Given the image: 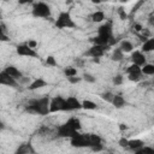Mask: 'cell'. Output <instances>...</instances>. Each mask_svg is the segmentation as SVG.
I'll use <instances>...</instances> for the list:
<instances>
[{"instance_id": "obj_1", "label": "cell", "mask_w": 154, "mask_h": 154, "mask_svg": "<svg viewBox=\"0 0 154 154\" xmlns=\"http://www.w3.org/2000/svg\"><path fill=\"white\" fill-rule=\"evenodd\" d=\"M49 102H51L49 96H42L38 99L29 100L28 103L25 105V111L32 114L47 116L49 113Z\"/></svg>"}, {"instance_id": "obj_2", "label": "cell", "mask_w": 154, "mask_h": 154, "mask_svg": "<svg viewBox=\"0 0 154 154\" xmlns=\"http://www.w3.org/2000/svg\"><path fill=\"white\" fill-rule=\"evenodd\" d=\"M55 26L58 29H73L76 28V23L73 22L71 14L69 11H61L58 16V18L55 19Z\"/></svg>"}, {"instance_id": "obj_3", "label": "cell", "mask_w": 154, "mask_h": 154, "mask_svg": "<svg viewBox=\"0 0 154 154\" xmlns=\"http://www.w3.org/2000/svg\"><path fill=\"white\" fill-rule=\"evenodd\" d=\"M31 13L35 18H49L51 17V7L48 4L37 1L32 4Z\"/></svg>"}, {"instance_id": "obj_4", "label": "cell", "mask_w": 154, "mask_h": 154, "mask_svg": "<svg viewBox=\"0 0 154 154\" xmlns=\"http://www.w3.org/2000/svg\"><path fill=\"white\" fill-rule=\"evenodd\" d=\"M71 146L76 148H83L89 147V134H77L72 138H70Z\"/></svg>"}, {"instance_id": "obj_5", "label": "cell", "mask_w": 154, "mask_h": 154, "mask_svg": "<svg viewBox=\"0 0 154 154\" xmlns=\"http://www.w3.org/2000/svg\"><path fill=\"white\" fill-rule=\"evenodd\" d=\"M82 108V103L81 101L75 97V96H69L67 99H65L64 101V108L63 111L65 112H71V111H78Z\"/></svg>"}, {"instance_id": "obj_6", "label": "cell", "mask_w": 154, "mask_h": 154, "mask_svg": "<svg viewBox=\"0 0 154 154\" xmlns=\"http://www.w3.org/2000/svg\"><path fill=\"white\" fill-rule=\"evenodd\" d=\"M64 101H65V97H63L61 95H55L54 97H52L49 102V113H57L63 111Z\"/></svg>"}, {"instance_id": "obj_7", "label": "cell", "mask_w": 154, "mask_h": 154, "mask_svg": "<svg viewBox=\"0 0 154 154\" xmlns=\"http://www.w3.org/2000/svg\"><path fill=\"white\" fill-rule=\"evenodd\" d=\"M57 134H58L59 137H66V138L69 137V138H72L73 136H76L78 134V131L73 130L67 123H64V124H61V125L58 126Z\"/></svg>"}, {"instance_id": "obj_8", "label": "cell", "mask_w": 154, "mask_h": 154, "mask_svg": "<svg viewBox=\"0 0 154 154\" xmlns=\"http://www.w3.org/2000/svg\"><path fill=\"white\" fill-rule=\"evenodd\" d=\"M108 49V47H103V46H96V45H93L87 52H85V55L87 57H90L93 59H100L101 57H103L105 52Z\"/></svg>"}, {"instance_id": "obj_9", "label": "cell", "mask_w": 154, "mask_h": 154, "mask_svg": "<svg viewBox=\"0 0 154 154\" xmlns=\"http://www.w3.org/2000/svg\"><path fill=\"white\" fill-rule=\"evenodd\" d=\"M16 52L18 55H22V57H29V58H37L38 57V54L35 52V49H31L26 43L18 45L16 47Z\"/></svg>"}, {"instance_id": "obj_10", "label": "cell", "mask_w": 154, "mask_h": 154, "mask_svg": "<svg viewBox=\"0 0 154 154\" xmlns=\"http://www.w3.org/2000/svg\"><path fill=\"white\" fill-rule=\"evenodd\" d=\"M97 35H99V36H103V37H106V38H108V40L111 41V40L114 37V36H113L112 23H111V22H107V23L100 25L99 29H97Z\"/></svg>"}, {"instance_id": "obj_11", "label": "cell", "mask_w": 154, "mask_h": 154, "mask_svg": "<svg viewBox=\"0 0 154 154\" xmlns=\"http://www.w3.org/2000/svg\"><path fill=\"white\" fill-rule=\"evenodd\" d=\"M130 59H131L132 64H135V65H137V66H140V67H142L144 64H147V58H146L144 53H142L141 51H135V52H132Z\"/></svg>"}, {"instance_id": "obj_12", "label": "cell", "mask_w": 154, "mask_h": 154, "mask_svg": "<svg viewBox=\"0 0 154 154\" xmlns=\"http://www.w3.org/2000/svg\"><path fill=\"white\" fill-rule=\"evenodd\" d=\"M4 71H5L10 77H12V78L16 79V81H19V79L23 78V73L19 71V69H17V67L13 66V65H7Z\"/></svg>"}, {"instance_id": "obj_13", "label": "cell", "mask_w": 154, "mask_h": 154, "mask_svg": "<svg viewBox=\"0 0 154 154\" xmlns=\"http://www.w3.org/2000/svg\"><path fill=\"white\" fill-rule=\"evenodd\" d=\"M0 84L16 88L18 83H17V81H16V79H13L12 77H10L5 71H0Z\"/></svg>"}, {"instance_id": "obj_14", "label": "cell", "mask_w": 154, "mask_h": 154, "mask_svg": "<svg viewBox=\"0 0 154 154\" xmlns=\"http://www.w3.org/2000/svg\"><path fill=\"white\" fill-rule=\"evenodd\" d=\"M14 154H35V149L30 142H24L16 149Z\"/></svg>"}, {"instance_id": "obj_15", "label": "cell", "mask_w": 154, "mask_h": 154, "mask_svg": "<svg viewBox=\"0 0 154 154\" xmlns=\"http://www.w3.org/2000/svg\"><path fill=\"white\" fill-rule=\"evenodd\" d=\"M47 85H48V82L45 81L43 78L38 77V78H35L30 84H28V89L29 90H36V89H40V88H43Z\"/></svg>"}, {"instance_id": "obj_16", "label": "cell", "mask_w": 154, "mask_h": 154, "mask_svg": "<svg viewBox=\"0 0 154 154\" xmlns=\"http://www.w3.org/2000/svg\"><path fill=\"white\" fill-rule=\"evenodd\" d=\"M90 41L93 42V45H96V46H103V47H109V40L103 37V36H94L90 38Z\"/></svg>"}, {"instance_id": "obj_17", "label": "cell", "mask_w": 154, "mask_h": 154, "mask_svg": "<svg viewBox=\"0 0 154 154\" xmlns=\"http://www.w3.org/2000/svg\"><path fill=\"white\" fill-rule=\"evenodd\" d=\"M143 146H144L143 141L142 140H138V138L129 140V142H128V148H130L131 150H137V149L142 148Z\"/></svg>"}, {"instance_id": "obj_18", "label": "cell", "mask_w": 154, "mask_h": 154, "mask_svg": "<svg viewBox=\"0 0 154 154\" xmlns=\"http://www.w3.org/2000/svg\"><path fill=\"white\" fill-rule=\"evenodd\" d=\"M152 51H154V38H148L146 42H143V45L141 47V52L149 53Z\"/></svg>"}, {"instance_id": "obj_19", "label": "cell", "mask_w": 154, "mask_h": 154, "mask_svg": "<svg viewBox=\"0 0 154 154\" xmlns=\"http://www.w3.org/2000/svg\"><path fill=\"white\" fill-rule=\"evenodd\" d=\"M111 103H112L116 108H123V107L125 106L126 101H125V99H124L122 95H114V96H113V100H112Z\"/></svg>"}, {"instance_id": "obj_20", "label": "cell", "mask_w": 154, "mask_h": 154, "mask_svg": "<svg viewBox=\"0 0 154 154\" xmlns=\"http://www.w3.org/2000/svg\"><path fill=\"white\" fill-rule=\"evenodd\" d=\"M123 53L125 52V53H130V52H132V49H134V45L130 42V41H128V40H123L122 42H120V45H119V47H118Z\"/></svg>"}, {"instance_id": "obj_21", "label": "cell", "mask_w": 154, "mask_h": 154, "mask_svg": "<svg viewBox=\"0 0 154 154\" xmlns=\"http://www.w3.org/2000/svg\"><path fill=\"white\" fill-rule=\"evenodd\" d=\"M73 130H76V131H79L81 130V128H82V124H81V120L78 119V118H76V117H72V118H70L67 122H66Z\"/></svg>"}, {"instance_id": "obj_22", "label": "cell", "mask_w": 154, "mask_h": 154, "mask_svg": "<svg viewBox=\"0 0 154 154\" xmlns=\"http://www.w3.org/2000/svg\"><path fill=\"white\" fill-rule=\"evenodd\" d=\"M90 19H91V22H94V23H100V22H102V20L105 19V13H103V11H95V12H93L91 16H90Z\"/></svg>"}, {"instance_id": "obj_23", "label": "cell", "mask_w": 154, "mask_h": 154, "mask_svg": "<svg viewBox=\"0 0 154 154\" xmlns=\"http://www.w3.org/2000/svg\"><path fill=\"white\" fill-rule=\"evenodd\" d=\"M141 73L142 75H154V65L153 64H144L142 67H141Z\"/></svg>"}, {"instance_id": "obj_24", "label": "cell", "mask_w": 154, "mask_h": 154, "mask_svg": "<svg viewBox=\"0 0 154 154\" xmlns=\"http://www.w3.org/2000/svg\"><path fill=\"white\" fill-rule=\"evenodd\" d=\"M123 58H124V53H123L119 48H116V49L112 52L111 60H113V61H120V60H123Z\"/></svg>"}, {"instance_id": "obj_25", "label": "cell", "mask_w": 154, "mask_h": 154, "mask_svg": "<svg viewBox=\"0 0 154 154\" xmlns=\"http://www.w3.org/2000/svg\"><path fill=\"white\" fill-rule=\"evenodd\" d=\"M101 143V137L95 135V134H89V148L96 146V144H100Z\"/></svg>"}, {"instance_id": "obj_26", "label": "cell", "mask_w": 154, "mask_h": 154, "mask_svg": "<svg viewBox=\"0 0 154 154\" xmlns=\"http://www.w3.org/2000/svg\"><path fill=\"white\" fill-rule=\"evenodd\" d=\"M81 103H82V108H84V109L93 111V109L96 108V103L94 101H91V100H83Z\"/></svg>"}, {"instance_id": "obj_27", "label": "cell", "mask_w": 154, "mask_h": 154, "mask_svg": "<svg viewBox=\"0 0 154 154\" xmlns=\"http://www.w3.org/2000/svg\"><path fill=\"white\" fill-rule=\"evenodd\" d=\"M125 72H126L128 75H131V73H135V75H142V73H141V67L137 66V65H135V64H131V65L125 70Z\"/></svg>"}, {"instance_id": "obj_28", "label": "cell", "mask_w": 154, "mask_h": 154, "mask_svg": "<svg viewBox=\"0 0 154 154\" xmlns=\"http://www.w3.org/2000/svg\"><path fill=\"white\" fill-rule=\"evenodd\" d=\"M64 75H65L67 78L75 77V76H77V69L73 67V66H67V67L64 69Z\"/></svg>"}, {"instance_id": "obj_29", "label": "cell", "mask_w": 154, "mask_h": 154, "mask_svg": "<svg viewBox=\"0 0 154 154\" xmlns=\"http://www.w3.org/2000/svg\"><path fill=\"white\" fill-rule=\"evenodd\" d=\"M135 154H154V148L148 147V146H143L142 148L135 150Z\"/></svg>"}, {"instance_id": "obj_30", "label": "cell", "mask_w": 154, "mask_h": 154, "mask_svg": "<svg viewBox=\"0 0 154 154\" xmlns=\"http://www.w3.org/2000/svg\"><path fill=\"white\" fill-rule=\"evenodd\" d=\"M100 96H101V99H102V100H105L106 102H109V103H111V102H112V100H113L114 94H112L111 91H105V93H102Z\"/></svg>"}, {"instance_id": "obj_31", "label": "cell", "mask_w": 154, "mask_h": 154, "mask_svg": "<svg viewBox=\"0 0 154 154\" xmlns=\"http://www.w3.org/2000/svg\"><path fill=\"white\" fill-rule=\"evenodd\" d=\"M49 131H51V129H49L47 125H42V126H40V128H38L37 134H38L40 136H46V135H48V134H49Z\"/></svg>"}, {"instance_id": "obj_32", "label": "cell", "mask_w": 154, "mask_h": 154, "mask_svg": "<svg viewBox=\"0 0 154 154\" xmlns=\"http://www.w3.org/2000/svg\"><path fill=\"white\" fill-rule=\"evenodd\" d=\"M123 81H124V77H123V75H116L114 77H113V79H112V82H113V84L114 85H120L122 83H123Z\"/></svg>"}, {"instance_id": "obj_33", "label": "cell", "mask_w": 154, "mask_h": 154, "mask_svg": "<svg viewBox=\"0 0 154 154\" xmlns=\"http://www.w3.org/2000/svg\"><path fill=\"white\" fill-rule=\"evenodd\" d=\"M117 12H118V16H119V18L122 19V20H125V19H128V13L125 12V10H124V7H119L118 10H117Z\"/></svg>"}, {"instance_id": "obj_34", "label": "cell", "mask_w": 154, "mask_h": 154, "mask_svg": "<svg viewBox=\"0 0 154 154\" xmlns=\"http://www.w3.org/2000/svg\"><path fill=\"white\" fill-rule=\"evenodd\" d=\"M82 79H84V81L88 82V83H94V82L96 81V78H95L93 75H90V73H84V75L82 76Z\"/></svg>"}, {"instance_id": "obj_35", "label": "cell", "mask_w": 154, "mask_h": 154, "mask_svg": "<svg viewBox=\"0 0 154 154\" xmlns=\"http://www.w3.org/2000/svg\"><path fill=\"white\" fill-rule=\"evenodd\" d=\"M10 41V37L6 35V32L4 31V28L0 25V42H7Z\"/></svg>"}, {"instance_id": "obj_36", "label": "cell", "mask_w": 154, "mask_h": 154, "mask_svg": "<svg viewBox=\"0 0 154 154\" xmlns=\"http://www.w3.org/2000/svg\"><path fill=\"white\" fill-rule=\"evenodd\" d=\"M46 64L49 65V66H57V65H58V64H57V60H55V58H54L53 55H48V57L46 58Z\"/></svg>"}, {"instance_id": "obj_37", "label": "cell", "mask_w": 154, "mask_h": 154, "mask_svg": "<svg viewBox=\"0 0 154 154\" xmlns=\"http://www.w3.org/2000/svg\"><path fill=\"white\" fill-rule=\"evenodd\" d=\"M128 79L131 81V82H140L142 79V75H135V73H131V75H128Z\"/></svg>"}, {"instance_id": "obj_38", "label": "cell", "mask_w": 154, "mask_h": 154, "mask_svg": "<svg viewBox=\"0 0 154 154\" xmlns=\"http://www.w3.org/2000/svg\"><path fill=\"white\" fill-rule=\"evenodd\" d=\"M128 142H129V140H126L125 137H122V138L118 141V144H119L120 147H123V148H128Z\"/></svg>"}, {"instance_id": "obj_39", "label": "cell", "mask_w": 154, "mask_h": 154, "mask_svg": "<svg viewBox=\"0 0 154 154\" xmlns=\"http://www.w3.org/2000/svg\"><path fill=\"white\" fill-rule=\"evenodd\" d=\"M69 79V82L71 83V84H77V83H79L81 81H82V77H70V78H67Z\"/></svg>"}, {"instance_id": "obj_40", "label": "cell", "mask_w": 154, "mask_h": 154, "mask_svg": "<svg viewBox=\"0 0 154 154\" xmlns=\"http://www.w3.org/2000/svg\"><path fill=\"white\" fill-rule=\"evenodd\" d=\"M90 149H91L93 152H100V150H102V149H103V146H102V143H100V144H96V146L91 147Z\"/></svg>"}, {"instance_id": "obj_41", "label": "cell", "mask_w": 154, "mask_h": 154, "mask_svg": "<svg viewBox=\"0 0 154 154\" xmlns=\"http://www.w3.org/2000/svg\"><path fill=\"white\" fill-rule=\"evenodd\" d=\"M26 45H28L31 49H35V48H36V46H37V42H36V41H34V40H30V41H28V42H26Z\"/></svg>"}, {"instance_id": "obj_42", "label": "cell", "mask_w": 154, "mask_h": 154, "mask_svg": "<svg viewBox=\"0 0 154 154\" xmlns=\"http://www.w3.org/2000/svg\"><path fill=\"white\" fill-rule=\"evenodd\" d=\"M143 4H144V1H138V2L136 4V6H134V7H132V11H131V14H134V12H136V11H137V8H138L140 6H142Z\"/></svg>"}, {"instance_id": "obj_43", "label": "cell", "mask_w": 154, "mask_h": 154, "mask_svg": "<svg viewBox=\"0 0 154 154\" xmlns=\"http://www.w3.org/2000/svg\"><path fill=\"white\" fill-rule=\"evenodd\" d=\"M134 29H135L136 31H142V30H143V26H142L140 23H135V25H134Z\"/></svg>"}, {"instance_id": "obj_44", "label": "cell", "mask_w": 154, "mask_h": 154, "mask_svg": "<svg viewBox=\"0 0 154 154\" xmlns=\"http://www.w3.org/2000/svg\"><path fill=\"white\" fill-rule=\"evenodd\" d=\"M75 63H76L78 66H83V64H84V61L81 60V59H75Z\"/></svg>"}, {"instance_id": "obj_45", "label": "cell", "mask_w": 154, "mask_h": 154, "mask_svg": "<svg viewBox=\"0 0 154 154\" xmlns=\"http://www.w3.org/2000/svg\"><path fill=\"white\" fill-rule=\"evenodd\" d=\"M119 129H120V130H126V129H128V125H125V124L122 123V124H119Z\"/></svg>"}, {"instance_id": "obj_46", "label": "cell", "mask_w": 154, "mask_h": 154, "mask_svg": "<svg viewBox=\"0 0 154 154\" xmlns=\"http://www.w3.org/2000/svg\"><path fill=\"white\" fill-rule=\"evenodd\" d=\"M4 129H5V124H4V122H1V120H0V131H1V130H4Z\"/></svg>"}, {"instance_id": "obj_47", "label": "cell", "mask_w": 154, "mask_h": 154, "mask_svg": "<svg viewBox=\"0 0 154 154\" xmlns=\"http://www.w3.org/2000/svg\"><path fill=\"white\" fill-rule=\"evenodd\" d=\"M94 63H100V59H93Z\"/></svg>"}]
</instances>
